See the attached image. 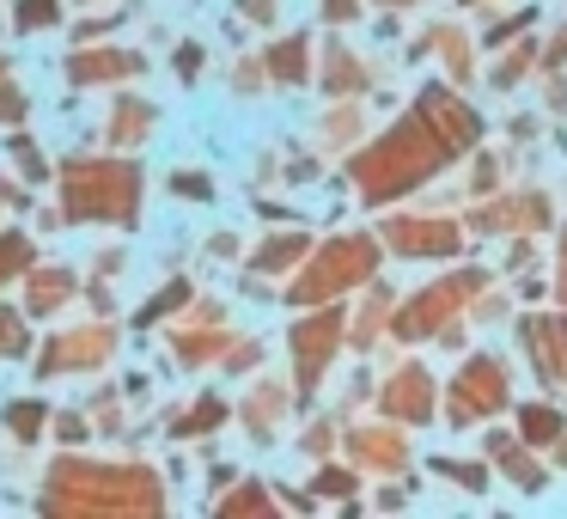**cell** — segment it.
Listing matches in <instances>:
<instances>
[{
  "label": "cell",
  "instance_id": "6da1fadb",
  "mask_svg": "<svg viewBox=\"0 0 567 519\" xmlns=\"http://www.w3.org/2000/svg\"><path fill=\"white\" fill-rule=\"evenodd\" d=\"M165 489L153 482V470L123 465H80V458H62L50 477V495H43V513H159Z\"/></svg>",
  "mask_w": 567,
  "mask_h": 519
},
{
  "label": "cell",
  "instance_id": "7a4b0ae2",
  "mask_svg": "<svg viewBox=\"0 0 567 519\" xmlns=\"http://www.w3.org/2000/svg\"><path fill=\"white\" fill-rule=\"evenodd\" d=\"M440 160H445L440 135L415 116V123H396L372 153H360V160H354V184H360V196H367V202H391V196H403V190L427 184V177L440 172Z\"/></svg>",
  "mask_w": 567,
  "mask_h": 519
},
{
  "label": "cell",
  "instance_id": "3957f363",
  "mask_svg": "<svg viewBox=\"0 0 567 519\" xmlns=\"http://www.w3.org/2000/svg\"><path fill=\"white\" fill-rule=\"evenodd\" d=\"M141 172L116 160H74L62 172V214L68 221H135Z\"/></svg>",
  "mask_w": 567,
  "mask_h": 519
},
{
  "label": "cell",
  "instance_id": "277c9868",
  "mask_svg": "<svg viewBox=\"0 0 567 519\" xmlns=\"http://www.w3.org/2000/svg\"><path fill=\"white\" fill-rule=\"evenodd\" d=\"M379 275V245H372L367 233H348L336 238V245H323L318 257H311V269L299 275L287 294H293V306H318V299L342 294V287H360Z\"/></svg>",
  "mask_w": 567,
  "mask_h": 519
},
{
  "label": "cell",
  "instance_id": "5b68a950",
  "mask_svg": "<svg viewBox=\"0 0 567 519\" xmlns=\"http://www.w3.org/2000/svg\"><path fill=\"white\" fill-rule=\"evenodd\" d=\"M476 287H482V275L464 269V275H452V282H440V287H427V294H415L403 312H396V336H433L457 306H464L470 294H476Z\"/></svg>",
  "mask_w": 567,
  "mask_h": 519
},
{
  "label": "cell",
  "instance_id": "8992f818",
  "mask_svg": "<svg viewBox=\"0 0 567 519\" xmlns=\"http://www.w3.org/2000/svg\"><path fill=\"white\" fill-rule=\"evenodd\" d=\"M506 404V367L494 355H476L452 385V421H482Z\"/></svg>",
  "mask_w": 567,
  "mask_h": 519
},
{
  "label": "cell",
  "instance_id": "52a82bcc",
  "mask_svg": "<svg viewBox=\"0 0 567 519\" xmlns=\"http://www.w3.org/2000/svg\"><path fill=\"white\" fill-rule=\"evenodd\" d=\"M415 116L433 129V135H440V147H445V153H470V147H476V135H482L476 111H470V104H457L445 86H427V92H421Z\"/></svg>",
  "mask_w": 567,
  "mask_h": 519
},
{
  "label": "cell",
  "instance_id": "ba28073f",
  "mask_svg": "<svg viewBox=\"0 0 567 519\" xmlns=\"http://www.w3.org/2000/svg\"><path fill=\"white\" fill-rule=\"evenodd\" d=\"M336 343H342V318H336V312H311V318L293 330V367H299V391H311V385L323 379V367H330Z\"/></svg>",
  "mask_w": 567,
  "mask_h": 519
},
{
  "label": "cell",
  "instance_id": "9c48e42d",
  "mask_svg": "<svg viewBox=\"0 0 567 519\" xmlns=\"http://www.w3.org/2000/svg\"><path fill=\"white\" fill-rule=\"evenodd\" d=\"M457 238L464 233L452 221H384V245L403 257H452Z\"/></svg>",
  "mask_w": 567,
  "mask_h": 519
},
{
  "label": "cell",
  "instance_id": "30bf717a",
  "mask_svg": "<svg viewBox=\"0 0 567 519\" xmlns=\"http://www.w3.org/2000/svg\"><path fill=\"white\" fill-rule=\"evenodd\" d=\"M116 348V330L111 324H99V330H80V336H55L50 355H43V373H62V367H92V360H104Z\"/></svg>",
  "mask_w": 567,
  "mask_h": 519
},
{
  "label": "cell",
  "instance_id": "8fae6325",
  "mask_svg": "<svg viewBox=\"0 0 567 519\" xmlns=\"http://www.w3.org/2000/svg\"><path fill=\"white\" fill-rule=\"evenodd\" d=\"M525 348L537 355L543 379H567V324L561 318H525Z\"/></svg>",
  "mask_w": 567,
  "mask_h": 519
},
{
  "label": "cell",
  "instance_id": "7c38bea8",
  "mask_svg": "<svg viewBox=\"0 0 567 519\" xmlns=\"http://www.w3.org/2000/svg\"><path fill=\"white\" fill-rule=\"evenodd\" d=\"M384 409H391L396 421H409V428H415V421H427V416H433V385H427V373H421V367H403V373H396V379L384 385Z\"/></svg>",
  "mask_w": 567,
  "mask_h": 519
},
{
  "label": "cell",
  "instance_id": "4fadbf2b",
  "mask_svg": "<svg viewBox=\"0 0 567 519\" xmlns=\"http://www.w3.org/2000/svg\"><path fill=\"white\" fill-rule=\"evenodd\" d=\"M141 55H123V50H99V55H74L68 62V80H80V86H99V80H123L135 74Z\"/></svg>",
  "mask_w": 567,
  "mask_h": 519
},
{
  "label": "cell",
  "instance_id": "5bb4252c",
  "mask_svg": "<svg viewBox=\"0 0 567 519\" xmlns=\"http://www.w3.org/2000/svg\"><path fill=\"white\" fill-rule=\"evenodd\" d=\"M147 129H153V104L123 99V104L111 111V141H116V147H135V141H147Z\"/></svg>",
  "mask_w": 567,
  "mask_h": 519
},
{
  "label": "cell",
  "instance_id": "9a60e30c",
  "mask_svg": "<svg viewBox=\"0 0 567 519\" xmlns=\"http://www.w3.org/2000/svg\"><path fill=\"white\" fill-rule=\"evenodd\" d=\"M518 434H525L530 446H549V440H561V409H549V404H530L525 416H518Z\"/></svg>",
  "mask_w": 567,
  "mask_h": 519
},
{
  "label": "cell",
  "instance_id": "2e32d148",
  "mask_svg": "<svg viewBox=\"0 0 567 519\" xmlns=\"http://www.w3.org/2000/svg\"><path fill=\"white\" fill-rule=\"evenodd\" d=\"M494 458H501V465H506V477H513L518 489H543V470L530 465V458L518 452V446L506 440V434H494Z\"/></svg>",
  "mask_w": 567,
  "mask_h": 519
},
{
  "label": "cell",
  "instance_id": "e0dca14e",
  "mask_svg": "<svg viewBox=\"0 0 567 519\" xmlns=\"http://www.w3.org/2000/svg\"><path fill=\"white\" fill-rule=\"evenodd\" d=\"M269 68L287 80V86H299V80H306V38H287V43H275V50H269Z\"/></svg>",
  "mask_w": 567,
  "mask_h": 519
},
{
  "label": "cell",
  "instance_id": "ac0fdd59",
  "mask_svg": "<svg viewBox=\"0 0 567 519\" xmlns=\"http://www.w3.org/2000/svg\"><path fill=\"white\" fill-rule=\"evenodd\" d=\"M62 294H74V282H68L62 269H38V282H31V312H55Z\"/></svg>",
  "mask_w": 567,
  "mask_h": 519
},
{
  "label": "cell",
  "instance_id": "d6986e66",
  "mask_svg": "<svg viewBox=\"0 0 567 519\" xmlns=\"http://www.w3.org/2000/svg\"><path fill=\"white\" fill-rule=\"evenodd\" d=\"M354 452H360V465H384V470H391V465H403V446H396L391 434H360V440H354Z\"/></svg>",
  "mask_w": 567,
  "mask_h": 519
},
{
  "label": "cell",
  "instance_id": "ffe728a7",
  "mask_svg": "<svg viewBox=\"0 0 567 519\" xmlns=\"http://www.w3.org/2000/svg\"><path fill=\"white\" fill-rule=\"evenodd\" d=\"M306 245H311L306 233H287V238H275V245H262V251H257V269H287V263H293Z\"/></svg>",
  "mask_w": 567,
  "mask_h": 519
},
{
  "label": "cell",
  "instance_id": "44dd1931",
  "mask_svg": "<svg viewBox=\"0 0 567 519\" xmlns=\"http://www.w3.org/2000/svg\"><path fill=\"white\" fill-rule=\"evenodd\" d=\"M220 421H226V404H220V397H202V404L189 409L184 421H172V428L177 434H208V428H220Z\"/></svg>",
  "mask_w": 567,
  "mask_h": 519
},
{
  "label": "cell",
  "instance_id": "7402d4cb",
  "mask_svg": "<svg viewBox=\"0 0 567 519\" xmlns=\"http://www.w3.org/2000/svg\"><path fill=\"white\" fill-rule=\"evenodd\" d=\"M25 263H31V238H19V233H7V238H0V287L13 282V275H19V269H25Z\"/></svg>",
  "mask_w": 567,
  "mask_h": 519
},
{
  "label": "cell",
  "instance_id": "603a6c76",
  "mask_svg": "<svg viewBox=\"0 0 567 519\" xmlns=\"http://www.w3.org/2000/svg\"><path fill=\"white\" fill-rule=\"evenodd\" d=\"M38 428H43V404H13L7 409V434H13V440H38Z\"/></svg>",
  "mask_w": 567,
  "mask_h": 519
},
{
  "label": "cell",
  "instance_id": "cb8c5ba5",
  "mask_svg": "<svg viewBox=\"0 0 567 519\" xmlns=\"http://www.w3.org/2000/svg\"><path fill=\"white\" fill-rule=\"evenodd\" d=\"M330 92H354L360 86V68H354V55L348 50H330V80H323Z\"/></svg>",
  "mask_w": 567,
  "mask_h": 519
},
{
  "label": "cell",
  "instance_id": "d4e9b609",
  "mask_svg": "<svg viewBox=\"0 0 567 519\" xmlns=\"http://www.w3.org/2000/svg\"><path fill=\"white\" fill-rule=\"evenodd\" d=\"M50 19H55V0H19L13 26H19V31H43Z\"/></svg>",
  "mask_w": 567,
  "mask_h": 519
},
{
  "label": "cell",
  "instance_id": "484cf974",
  "mask_svg": "<svg viewBox=\"0 0 567 519\" xmlns=\"http://www.w3.org/2000/svg\"><path fill=\"white\" fill-rule=\"evenodd\" d=\"M275 409H281V397H275V391H257V397H250V428H257V440H269V434H275Z\"/></svg>",
  "mask_w": 567,
  "mask_h": 519
},
{
  "label": "cell",
  "instance_id": "4316f807",
  "mask_svg": "<svg viewBox=\"0 0 567 519\" xmlns=\"http://www.w3.org/2000/svg\"><path fill=\"white\" fill-rule=\"evenodd\" d=\"M433 470L452 482H464V489H488V477H482V465H457V458H433Z\"/></svg>",
  "mask_w": 567,
  "mask_h": 519
},
{
  "label": "cell",
  "instance_id": "83f0119b",
  "mask_svg": "<svg viewBox=\"0 0 567 519\" xmlns=\"http://www.w3.org/2000/svg\"><path fill=\"white\" fill-rule=\"evenodd\" d=\"M0 355H25V324H19V312H0Z\"/></svg>",
  "mask_w": 567,
  "mask_h": 519
},
{
  "label": "cell",
  "instance_id": "f1b7e54d",
  "mask_svg": "<svg viewBox=\"0 0 567 519\" xmlns=\"http://www.w3.org/2000/svg\"><path fill=\"white\" fill-rule=\"evenodd\" d=\"M220 513H269V495H262V489H238V495H226V501H220Z\"/></svg>",
  "mask_w": 567,
  "mask_h": 519
},
{
  "label": "cell",
  "instance_id": "f546056e",
  "mask_svg": "<svg viewBox=\"0 0 567 519\" xmlns=\"http://www.w3.org/2000/svg\"><path fill=\"white\" fill-rule=\"evenodd\" d=\"M0 123H25V92L0 86Z\"/></svg>",
  "mask_w": 567,
  "mask_h": 519
},
{
  "label": "cell",
  "instance_id": "4dcf8cb0",
  "mask_svg": "<svg viewBox=\"0 0 567 519\" xmlns=\"http://www.w3.org/2000/svg\"><path fill=\"white\" fill-rule=\"evenodd\" d=\"M354 482H360L354 470H323V477H318V489H323V495H348Z\"/></svg>",
  "mask_w": 567,
  "mask_h": 519
},
{
  "label": "cell",
  "instance_id": "1f68e13d",
  "mask_svg": "<svg viewBox=\"0 0 567 519\" xmlns=\"http://www.w3.org/2000/svg\"><path fill=\"white\" fill-rule=\"evenodd\" d=\"M172 190H177V196H208V184H202V172H177V177H172Z\"/></svg>",
  "mask_w": 567,
  "mask_h": 519
},
{
  "label": "cell",
  "instance_id": "d6a6232c",
  "mask_svg": "<svg viewBox=\"0 0 567 519\" xmlns=\"http://www.w3.org/2000/svg\"><path fill=\"white\" fill-rule=\"evenodd\" d=\"M360 0H323V19H354Z\"/></svg>",
  "mask_w": 567,
  "mask_h": 519
},
{
  "label": "cell",
  "instance_id": "836d02e7",
  "mask_svg": "<svg viewBox=\"0 0 567 519\" xmlns=\"http://www.w3.org/2000/svg\"><path fill=\"white\" fill-rule=\"evenodd\" d=\"M177 68H184V74H196V68H202V50H196V43H189V50H177Z\"/></svg>",
  "mask_w": 567,
  "mask_h": 519
},
{
  "label": "cell",
  "instance_id": "e575fe53",
  "mask_svg": "<svg viewBox=\"0 0 567 519\" xmlns=\"http://www.w3.org/2000/svg\"><path fill=\"white\" fill-rule=\"evenodd\" d=\"M55 434H62V440H80L86 428H80V416H62V421H55Z\"/></svg>",
  "mask_w": 567,
  "mask_h": 519
},
{
  "label": "cell",
  "instance_id": "d590c367",
  "mask_svg": "<svg viewBox=\"0 0 567 519\" xmlns=\"http://www.w3.org/2000/svg\"><path fill=\"white\" fill-rule=\"evenodd\" d=\"M245 13H250V19H269V13H275V0H245Z\"/></svg>",
  "mask_w": 567,
  "mask_h": 519
},
{
  "label": "cell",
  "instance_id": "8d00e7d4",
  "mask_svg": "<svg viewBox=\"0 0 567 519\" xmlns=\"http://www.w3.org/2000/svg\"><path fill=\"white\" fill-rule=\"evenodd\" d=\"M555 287H561V299H567V238H561V282Z\"/></svg>",
  "mask_w": 567,
  "mask_h": 519
},
{
  "label": "cell",
  "instance_id": "74e56055",
  "mask_svg": "<svg viewBox=\"0 0 567 519\" xmlns=\"http://www.w3.org/2000/svg\"><path fill=\"white\" fill-rule=\"evenodd\" d=\"M391 7H403V0H391Z\"/></svg>",
  "mask_w": 567,
  "mask_h": 519
}]
</instances>
